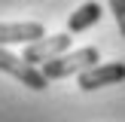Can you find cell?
Returning <instances> with one entry per match:
<instances>
[{
	"mask_svg": "<svg viewBox=\"0 0 125 122\" xmlns=\"http://www.w3.org/2000/svg\"><path fill=\"white\" fill-rule=\"evenodd\" d=\"M98 61H101V52H98L95 46H83V49H76V52H64V55H58V58H52V61H46V64H40V70H43V76L52 82V79L79 76L83 70L95 67Z\"/></svg>",
	"mask_w": 125,
	"mask_h": 122,
	"instance_id": "obj_1",
	"label": "cell"
},
{
	"mask_svg": "<svg viewBox=\"0 0 125 122\" xmlns=\"http://www.w3.org/2000/svg\"><path fill=\"white\" fill-rule=\"evenodd\" d=\"M0 70L9 73V76H15L21 85H28V89H34V92H43L49 85V79L43 76V70H37L34 64H28L24 58L12 55L9 49H3V46H0Z\"/></svg>",
	"mask_w": 125,
	"mask_h": 122,
	"instance_id": "obj_2",
	"label": "cell"
},
{
	"mask_svg": "<svg viewBox=\"0 0 125 122\" xmlns=\"http://www.w3.org/2000/svg\"><path fill=\"white\" fill-rule=\"evenodd\" d=\"M70 43H73V34H67V30L64 34H52V37H43V40H37V43H28L21 58L28 61V64H46V61L64 55L67 49H70Z\"/></svg>",
	"mask_w": 125,
	"mask_h": 122,
	"instance_id": "obj_3",
	"label": "cell"
},
{
	"mask_svg": "<svg viewBox=\"0 0 125 122\" xmlns=\"http://www.w3.org/2000/svg\"><path fill=\"white\" fill-rule=\"evenodd\" d=\"M122 79H125V61H110V64H95L89 70H83L76 76V82L83 92H95L104 85H116Z\"/></svg>",
	"mask_w": 125,
	"mask_h": 122,
	"instance_id": "obj_4",
	"label": "cell"
},
{
	"mask_svg": "<svg viewBox=\"0 0 125 122\" xmlns=\"http://www.w3.org/2000/svg\"><path fill=\"white\" fill-rule=\"evenodd\" d=\"M46 37V28L40 21H15V24H0V46L12 43H37Z\"/></svg>",
	"mask_w": 125,
	"mask_h": 122,
	"instance_id": "obj_5",
	"label": "cell"
},
{
	"mask_svg": "<svg viewBox=\"0 0 125 122\" xmlns=\"http://www.w3.org/2000/svg\"><path fill=\"white\" fill-rule=\"evenodd\" d=\"M98 21H101V3L89 0V3H83L76 12H70V18H67V34H83V30L95 28Z\"/></svg>",
	"mask_w": 125,
	"mask_h": 122,
	"instance_id": "obj_6",
	"label": "cell"
},
{
	"mask_svg": "<svg viewBox=\"0 0 125 122\" xmlns=\"http://www.w3.org/2000/svg\"><path fill=\"white\" fill-rule=\"evenodd\" d=\"M110 3V12H113L116 24H119V34L125 37V0H107Z\"/></svg>",
	"mask_w": 125,
	"mask_h": 122,
	"instance_id": "obj_7",
	"label": "cell"
}]
</instances>
